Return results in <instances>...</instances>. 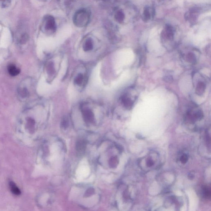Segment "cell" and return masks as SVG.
Wrapping results in <instances>:
<instances>
[{
    "label": "cell",
    "instance_id": "obj_23",
    "mask_svg": "<svg viewBox=\"0 0 211 211\" xmlns=\"http://www.w3.org/2000/svg\"><path fill=\"white\" fill-rule=\"evenodd\" d=\"M164 81L167 82H172V78L170 76H167L164 78Z\"/></svg>",
    "mask_w": 211,
    "mask_h": 211
},
{
    "label": "cell",
    "instance_id": "obj_2",
    "mask_svg": "<svg viewBox=\"0 0 211 211\" xmlns=\"http://www.w3.org/2000/svg\"><path fill=\"white\" fill-rule=\"evenodd\" d=\"M175 35V29L170 25H167L162 30L161 33V39L165 44L171 43L174 41Z\"/></svg>",
    "mask_w": 211,
    "mask_h": 211
},
{
    "label": "cell",
    "instance_id": "obj_16",
    "mask_svg": "<svg viewBox=\"0 0 211 211\" xmlns=\"http://www.w3.org/2000/svg\"><path fill=\"white\" fill-rule=\"evenodd\" d=\"M203 194L204 198H210L211 197L210 187L205 186L203 189Z\"/></svg>",
    "mask_w": 211,
    "mask_h": 211
},
{
    "label": "cell",
    "instance_id": "obj_11",
    "mask_svg": "<svg viewBox=\"0 0 211 211\" xmlns=\"http://www.w3.org/2000/svg\"><path fill=\"white\" fill-rule=\"evenodd\" d=\"M8 71L11 76H17L20 73V70L14 64H10L8 67Z\"/></svg>",
    "mask_w": 211,
    "mask_h": 211
},
{
    "label": "cell",
    "instance_id": "obj_14",
    "mask_svg": "<svg viewBox=\"0 0 211 211\" xmlns=\"http://www.w3.org/2000/svg\"><path fill=\"white\" fill-rule=\"evenodd\" d=\"M86 142L84 141L79 140L76 143V148L79 152L84 151L86 148Z\"/></svg>",
    "mask_w": 211,
    "mask_h": 211
},
{
    "label": "cell",
    "instance_id": "obj_12",
    "mask_svg": "<svg viewBox=\"0 0 211 211\" xmlns=\"http://www.w3.org/2000/svg\"><path fill=\"white\" fill-rule=\"evenodd\" d=\"M83 48L86 52L92 50L93 48V42L92 39L91 38L87 39L84 43Z\"/></svg>",
    "mask_w": 211,
    "mask_h": 211
},
{
    "label": "cell",
    "instance_id": "obj_4",
    "mask_svg": "<svg viewBox=\"0 0 211 211\" xmlns=\"http://www.w3.org/2000/svg\"><path fill=\"white\" fill-rule=\"evenodd\" d=\"M155 14L154 9L151 7H146L143 10L142 19L146 22L149 21L153 18Z\"/></svg>",
    "mask_w": 211,
    "mask_h": 211
},
{
    "label": "cell",
    "instance_id": "obj_15",
    "mask_svg": "<svg viewBox=\"0 0 211 211\" xmlns=\"http://www.w3.org/2000/svg\"><path fill=\"white\" fill-rule=\"evenodd\" d=\"M10 189L13 194L15 195H19L21 194V192L18 187L16 186L14 182H10L9 183Z\"/></svg>",
    "mask_w": 211,
    "mask_h": 211
},
{
    "label": "cell",
    "instance_id": "obj_19",
    "mask_svg": "<svg viewBox=\"0 0 211 211\" xmlns=\"http://www.w3.org/2000/svg\"><path fill=\"white\" fill-rule=\"evenodd\" d=\"M94 192H95V190H94L93 189L90 188V189L87 190L86 193H85V197H87L90 196L91 195L94 194Z\"/></svg>",
    "mask_w": 211,
    "mask_h": 211
},
{
    "label": "cell",
    "instance_id": "obj_25",
    "mask_svg": "<svg viewBox=\"0 0 211 211\" xmlns=\"http://www.w3.org/2000/svg\"><path fill=\"white\" fill-rule=\"evenodd\" d=\"M1 1H2V0H1Z\"/></svg>",
    "mask_w": 211,
    "mask_h": 211
},
{
    "label": "cell",
    "instance_id": "obj_18",
    "mask_svg": "<svg viewBox=\"0 0 211 211\" xmlns=\"http://www.w3.org/2000/svg\"><path fill=\"white\" fill-rule=\"evenodd\" d=\"M118 162L117 159L116 157H112L110 160L109 164L111 167H114L117 165Z\"/></svg>",
    "mask_w": 211,
    "mask_h": 211
},
{
    "label": "cell",
    "instance_id": "obj_24",
    "mask_svg": "<svg viewBox=\"0 0 211 211\" xmlns=\"http://www.w3.org/2000/svg\"><path fill=\"white\" fill-rule=\"evenodd\" d=\"M103 1H106V0H103Z\"/></svg>",
    "mask_w": 211,
    "mask_h": 211
},
{
    "label": "cell",
    "instance_id": "obj_6",
    "mask_svg": "<svg viewBox=\"0 0 211 211\" xmlns=\"http://www.w3.org/2000/svg\"><path fill=\"white\" fill-rule=\"evenodd\" d=\"M45 29L47 30L54 31L56 29V24L54 18L52 16L47 17L45 24Z\"/></svg>",
    "mask_w": 211,
    "mask_h": 211
},
{
    "label": "cell",
    "instance_id": "obj_3",
    "mask_svg": "<svg viewBox=\"0 0 211 211\" xmlns=\"http://www.w3.org/2000/svg\"><path fill=\"white\" fill-rule=\"evenodd\" d=\"M203 117V115L201 110L193 111L192 110L188 111L187 114V120L190 123H194L197 120H201Z\"/></svg>",
    "mask_w": 211,
    "mask_h": 211
},
{
    "label": "cell",
    "instance_id": "obj_5",
    "mask_svg": "<svg viewBox=\"0 0 211 211\" xmlns=\"http://www.w3.org/2000/svg\"><path fill=\"white\" fill-rule=\"evenodd\" d=\"M84 120L87 123H93L94 120V115L92 111L89 109H84L82 110Z\"/></svg>",
    "mask_w": 211,
    "mask_h": 211
},
{
    "label": "cell",
    "instance_id": "obj_7",
    "mask_svg": "<svg viewBox=\"0 0 211 211\" xmlns=\"http://www.w3.org/2000/svg\"><path fill=\"white\" fill-rule=\"evenodd\" d=\"M121 102L125 107L128 109H131L133 105L134 102L132 100L126 95L122 97Z\"/></svg>",
    "mask_w": 211,
    "mask_h": 211
},
{
    "label": "cell",
    "instance_id": "obj_10",
    "mask_svg": "<svg viewBox=\"0 0 211 211\" xmlns=\"http://www.w3.org/2000/svg\"><path fill=\"white\" fill-rule=\"evenodd\" d=\"M206 86L203 82H199L196 88V93L198 95H202L205 93Z\"/></svg>",
    "mask_w": 211,
    "mask_h": 211
},
{
    "label": "cell",
    "instance_id": "obj_1",
    "mask_svg": "<svg viewBox=\"0 0 211 211\" xmlns=\"http://www.w3.org/2000/svg\"><path fill=\"white\" fill-rule=\"evenodd\" d=\"M90 18V14L86 10H79L74 15V24L78 27H84L88 23Z\"/></svg>",
    "mask_w": 211,
    "mask_h": 211
},
{
    "label": "cell",
    "instance_id": "obj_9",
    "mask_svg": "<svg viewBox=\"0 0 211 211\" xmlns=\"http://www.w3.org/2000/svg\"><path fill=\"white\" fill-rule=\"evenodd\" d=\"M115 18L118 22L122 23L125 18V15L123 11L118 10L115 15Z\"/></svg>",
    "mask_w": 211,
    "mask_h": 211
},
{
    "label": "cell",
    "instance_id": "obj_20",
    "mask_svg": "<svg viewBox=\"0 0 211 211\" xmlns=\"http://www.w3.org/2000/svg\"><path fill=\"white\" fill-rule=\"evenodd\" d=\"M180 161L183 164H185L187 163L188 160V155L186 154H183L182 155L180 158Z\"/></svg>",
    "mask_w": 211,
    "mask_h": 211
},
{
    "label": "cell",
    "instance_id": "obj_21",
    "mask_svg": "<svg viewBox=\"0 0 211 211\" xmlns=\"http://www.w3.org/2000/svg\"><path fill=\"white\" fill-rule=\"evenodd\" d=\"M48 72H49V74H53L54 72H55L54 65H53V64H51V63L48 66Z\"/></svg>",
    "mask_w": 211,
    "mask_h": 211
},
{
    "label": "cell",
    "instance_id": "obj_13",
    "mask_svg": "<svg viewBox=\"0 0 211 211\" xmlns=\"http://www.w3.org/2000/svg\"><path fill=\"white\" fill-rule=\"evenodd\" d=\"M187 61L191 64H195L196 62L197 59L196 55L192 52H189L186 56Z\"/></svg>",
    "mask_w": 211,
    "mask_h": 211
},
{
    "label": "cell",
    "instance_id": "obj_8",
    "mask_svg": "<svg viewBox=\"0 0 211 211\" xmlns=\"http://www.w3.org/2000/svg\"><path fill=\"white\" fill-rule=\"evenodd\" d=\"M154 155L153 156H151V155H148L146 157L145 159V164L147 168H150L154 166L155 165V163L156 162V160L155 159H157L156 158L157 157L156 156L155 158H153Z\"/></svg>",
    "mask_w": 211,
    "mask_h": 211
},
{
    "label": "cell",
    "instance_id": "obj_22",
    "mask_svg": "<svg viewBox=\"0 0 211 211\" xmlns=\"http://www.w3.org/2000/svg\"><path fill=\"white\" fill-rule=\"evenodd\" d=\"M69 125V122L66 118H64L62 121L61 122V125L64 128H66Z\"/></svg>",
    "mask_w": 211,
    "mask_h": 211
},
{
    "label": "cell",
    "instance_id": "obj_17",
    "mask_svg": "<svg viewBox=\"0 0 211 211\" xmlns=\"http://www.w3.org/2000/svg\"><path fill=\"white\" fill-rule=\"evenodd\" d=\"M84 80V76L83 74H79L74 80V83L78 86H80L82 84Z\"/></svg>",
    "mask_w": 211,
    "mask_h": 211
}]
</instances>
